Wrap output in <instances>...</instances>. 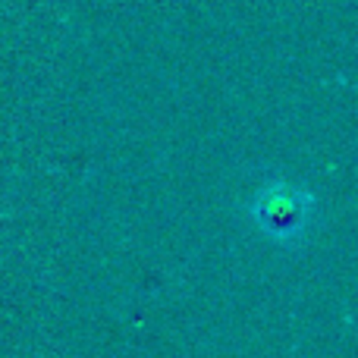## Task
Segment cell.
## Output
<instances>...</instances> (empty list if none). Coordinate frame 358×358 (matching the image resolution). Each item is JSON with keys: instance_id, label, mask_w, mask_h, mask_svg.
Instances as JSON below:
<instances>
[{"instance_id": "obj_1", "label": "cell", "mask_w": 358, "mask_h": 358, "mask_svg": "<svg viewBox=\"0 0 358 358\" xmlns=\"http://www.w3.org/2000/svg\"><path fill=\"white\" fill-rule=\"evenodd\" d=\"M308 208H311V198L299 185H289V182L264 185L258 201H255V214H258L261 227L273 236L299 233L305 227V220H308Z\"/></svg>"}]
</instances>
